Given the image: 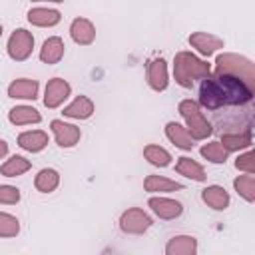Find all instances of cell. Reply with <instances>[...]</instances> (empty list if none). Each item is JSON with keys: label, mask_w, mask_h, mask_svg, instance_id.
<instances>
[{"label": "cell", "mask_w": 255, "mask_h": 255, "mask_svg": "<svg viewBox=\"0 0 255 255\" xmlns=\"http://www.w3.org/2000/svg\"><path fill=\"white\" fill-rule=\"evenodd\" d=\"M253 96L255 86L243 78L213 72L203 78L199 86V108L213 114L221 133L251 129L253 122Z\"/></svg>", "instance_id": "cell-1"}, {"label": "cell", "mask_w": 255, "mask_h": 255, "mask_svg": "<svg viewBox=\"0 0 255 255\" xmlns=\"http://www.w3.org/2000/svg\"><path fill=\"white\" fill-rule=\"evenodd\" d=\"M211 74V66L191 52H177L173 58V78L181 88H191L195 80Z\"/></svg>", "instance_id": "cell-2"}, {"label": "cell", "mask_w": 255, "mask_h": 255, "mask_svg": "<svg viewBox=\"0 0 255 255\" xmlns=\"http://www.w3.org/2000/svg\"><path fill=\"white\" fill-rule=\"evenodd\" d=\"M179 114L183 116L185 124H187V131L191 133L193 139H207L213 133L211 124L205 120L201 108L197 102L193 100H181L179 102Z\"/></svg>", "instance_id": "cell-3"}, {"label": "cell", "mask_w": 255, "mask_h": 255, "mask_svg": "<svg viewBox=\"0 0 255 255\" xmlns=\"http://www.w3.org/2000/svg\"><path fill=\"white\" fill-rule=\"evenodd\" d=\"M215 72H225L243 78L247 84L255 86V66L251 60L239 54H221L215 60Z\"/></svg>", "instance_id": "cell-4"}, {"label": "cell", "mask_w": 255, "mask_h": 255, "mask_svg": "<svg viewBox=\"0 0 255 255\" xmlns=\"http://www.w3.org/2000/svg\"><path fill=\"white\" fill-rule=\"evenodd\" d=\"M6 50H8V56L12 60H16V62L28 60L30 54H32V50H34V36H32V32H28L24 28L14 30L10 34V38H8Z\"/></svg>", "instance_id": "cell-5"}, {"label": "cell", "mask_w": 255, "mask_h": 255, "mask_svg": "<svg viewBox=\"0 0 255 255\" xmlns=\"http://www.w3.org/2000/svg\"><path fill=\"white\" fill-rule=\"evenodd\" d=\"M151 227V217L139 209V207H129L128 211L122 213L120 217V229L124 233H129V235H141L145 233L147 229Z\"/></svg>", "instance_id": "cell-6"}, {"label": "cell", "mask_w": 255, "mask_h": 255, "mask_svg": "<svg viewBox=\"0 0 255 255\" xmlns=\"http://www.w3.org/2000/svg\"><path fill=\"white\" fill-rule=\"evenodd\" d=\"M72 94V86L64 80V78H52L46 84V92H44V106L54 110L58 106L64 104V100H68V96Z\"/></svg>", "instance_id": "cell-7"}, {"label": "cell", "mask_w": 255, "mask_h": 255, "mask_svg": "<svg viewBox=\"0 0 255 255\" xmlns=\"http://www.w3.org/2000/svg\"><path fill=\"white\" fill-rule=\"evenodd\" d=\"M50 128L54 131V137H56V143L60 147H74L78 141H80V128H76L74 124H66L62 120H52L50 122Z\"/></svg>", "instance_id": "cell-8"}, {"label": "cell", "mask_w": 255, "mask_h": 255, "mask_svg": "<svg viewBox=\"0 0 255 255\" xmlns=\"http://www.w3.org/2000/svg\"><path fill=\"white\" fill-rule=\"evenodd\" d=\"M189 44L201 54V56H213L217 50L223 48V40L219 36H213V34H207V32H193L189 36Z\"/></svg>", "instance_id": "cell-9"}, {"label": "cell", "mask_w": 255, "mask_h": 255, "mask_svg": "<svg viewBox=\"0 0 255 255\" xmlns=\"http://www.w3.org/2000/svg\"><path fill=\"white\" fill-rule=\"evenodd\" d=\"M147 84L155 92H163L169 84L167 78V64L163 58H155L147 64Z\"/></svg>", "instance_id": "cell-10"}, {"label": "cell", "mask_w": 255, "mask_h": 255, "mask_svg": "<svg viewBox=\"0 0 255 255\" xmlns=\"http://www.w3.org/2000/svg\"><path fill=\"white\" fill-rule=\"evenodd\" d=\"M147 205L161 219H175L183 211V205L179 201H175V199H169V197H149Z\"/></svg>", "instance_id": "cell-11"}, {"label": "cell", "mask_w": 255, "mask_h": 255, "mask_svg": "<svg viewBox=\"0 0 255 255\" xmlns=\"http://www.w3.org/2000/svg\"><path fill=\"white\" fill-rule=\"evenodd\" d=\"M70 36L80 46H90L96 40V28L88 18H76L70 24Z\"/></svg>", "instance_id": "cell-12"}, {"label": "cell", "mask_w": 255, "mask_h": 255, "mask_svg": "<svg viewBox=\"0 0 255 255\" xmlns=\"http://www.w3.org/2000/svg\"><path fill=\"white\" fill-rule=\"evenodd\" d=\"M38 82L36 80H28V78H20L14 80L8 86V96L14 100H36L38 98Z\"/></svg>", "instance_id": "cell-13"}, {"label": "cell", "mask_w": 255, "mask_h": 255, "mask_svg": "<svg viewBox=\"0 0 255 255\" xmlns=\"http://www.w3.org/2000/svg\"><path fill=\"white\" fill-rule=\"evenodd\" d=\"M165 135H167V139H169L173 145H177L179 149H193V145H195V139L191 137V133L187 131V128H183V126L177 124V122H167V126H165Z\"/></svg>", "instance_id": "cell-14"}, {"label": "cell", "mask_w": 255, "mask_h": 255, "mask_svg": "<svg viewBox=\"0 0 255 255\" xmlns=\"http://www.w3.org/2000/svg\"><path fill=\"white\" fill-rule=\"evenodd\" d=\"M64 40L60 36H52L48 38L44 44H42V50H40V60L44 64H58L62 58H64Z\"/></svg>", "instance_id": "cell-15"}, {"label": "cell", "mask_w": 255, "mask_h": 255, "mask_svg": "<svg viewBox=\"0 0 255 255\" xmlns=\"http://www.w3.org/2000/svg\"><path fill=\"white\" fill-rule=\"evenodd\" d=\"M18 145L26 151H42L48 145V133L42 129H32V131H22L18 135Z\"/></svg>", "instance_id": "cell-16"}, {"label": "cell", "mask_w": 255, "mask_h": 255, "mask_svg": "<svg viewBox=\"0 0 255 255\" xmlns=\"http://www.w3.org/2000/svg\"><path fill=\"white\" fill-rule=\"evenodd\" d=\"M201 199L215 211H223L229 205V193L221 185H207L201 191Z\"/></svg>", "instance_id": "cell-17"}, {"label": "cell", "mask_w": 255, "mask_h": 255, "mask_svg": "<svg viewBox=\"0 0 255 255\" xmlns=\"http://www.w3.org/2000/svg\"><path fill=\"white\" fill-rule=\"evenodd\" d=\"M195 251H197V239L191 235H175L165 245L167 255H193Z\"/></svg>", "instance_id": "cell-18"}, {"label": "cell", "mask_w": 255, "mask_h": 255, "mask_svg": "<svg viewBox=\"0 0 255 255\" xmlns=\"http://www.w3.org/2000/svg\"><path fill=\"white\" fill-rule=\"evenodd\" d=\"M62 20V14L52 8H32L28 12V22L40 28H52Z\"/></svg>", "instance_id": "cell-19"}, {"label": "cell", "mask_w": 255, "mask_h": 255, "mask_svg": "<svg viewBox=\"0 0 255 255\" xmlns=\"http://www.w3.org/2000/svg\"><path fill=\"white\" fill-rule=\"evenodd\" d=\"M253 141L251 137V129H243V131H225L221 133V145L227 151H237V149H245L249 147Z\"/></svg>", "instance_id": "cell-20"}, {"label": "cell", "mask_w": 255, "mask_h": 255, "mask_svg": "<svg viewBox=\"0 0 255 255\" xmlns=\"http://www.w3.org/2000/svg\"><path fill=\"white\" fill-rule=\"evenodd\" d=\"M66 118H74V120H88L94 114V102L86 96H78L72 104H68L62 112Z\"/></svg>", "instance_id": "cell-21"}, {"label": "cell", "mask_w": 255, "mask_h": 255, "mask_svg": "<svg viewBox=\"0 0 255 255\" xmlns=\"http://www.w3.org/2000/svg\"><path fill=\"white\" fill-rule=\"evenodd\" d=\"M8 120L14 126H28V124H40L42 116L32 106H16L8 112Z\"/></svg>", "instance_id": "cell-22"}, {"label": "cell", "mask_w": 255, "mask_h": 255, "mask_svg": "<svg viewBox=\"0 0 255 255\" xmlns=\"http://www.w3.org/2000/svg\"><path fill=\"white\" fill-rule=\"evenodd\" d=\"M143 189L149 193H167V191H179L183 189V185L179 181H173L161 175H147L143 181Z\"/></svg>", "instance_id": "cell-23"}, {"label": "cell", "mask_w": 255, "mask_h": 255, "mask_svg": "<svg viewBox=\"0 0 255 255\" xmlns=\"http://www.w3.org/2000/svg\"><path fill=\"white\" fill-rule=\"evenodd\" d=\"M175 171L183 177H189L193 181H205V169L201 163H197L195 159L191 157H179L177 163H175Z\"/></svg>", "instance_id": "cell-24"}, {"label": "cell", "mask_w": 255, "mask_h": 255, "mask_svg": "<svg viewBox=\"0 0 255 255\" xmlns=\"http://www.w3.org/2000/svg\"><path fill=\"white\" fill-rule=\"evenodd\" d=\"M60 183V173L52 167H44L38 171L36 179H34V187L40 191V193H52Z\"/></svg>", "instance_id": "cell-25"}, {"label": "cell", "mask_w": 255, "mask_h": 255, "mask_svg": "<svg viewBox=\"0 0 255 255\" xmlns=\"http://www.w3.org/2000/svg\"><path fill=\"white\" fill-rule=\"evenodd\" d=\"M30 167H32V163H30L26 157H22V155H12V157L6 159V163L0 167V173H2L4 177H18V175L26 173Z\"/></svg>", "instance_id": "cell-26"}, {"label": "cell", "mask_w": 255, "mask_h": 255, "mask_svg": "<svg viewBox=\"0 0 255 255\" xmlns=\"http://www.w3.org/2000/svg\"><path fill=\"white\" fill-rule=\"evenodd\" d=\"M143 157L151 163V165H157V167H167L171 163V153L155 143H149L143 147Z\"/></svg>", "instance_id": "cell-27"}, {"label": "cell", "mask_w": 255, "mask_h": 255, "mask_svg": "<svg viewBox=\"0 0 255 255\" xmlns=\"http://www.w3.org/2000/svg\"><path fill=\"white\" fill-rule=\"evenodd\" d=\"M233 187L235 191L249 203L255 201V177L253 173H247V175H239L233 179Z\"/></svg>", "instance_id": "cell-28"}, {"label": "cell", "mask_w": 255, "mask_h": 255, "mask_svg": "<svg viewBox=\"0 0 255 255\" xmlns=\"http://www.w3.org/2000/svg\"><path fill=\"white\" fill-rule=\"evenodd\" d=\"M199 153H201L207 161H211V163H225V161H227V155H229V151H227L219 141H209V143L201 145Z\"/></svg>", "instance_id": "cell-29"}, {"label": "cell", "mask_w": 255, "mask_h": 255, "mask_svg": "<svg viewBox=\"0 0 255 255\" xmlns=\"http://www.w3.org/2000/svg\"><path fill=\"white\" fill-rule=\"evenodd\" d=\"M20 233V221L10 215L0 211V237H16Z\"/></svg>", "instance_id": "cell-30"}, {"label": "cell", "mask_w": 255, "mask_h": 255, "mask_svg": "<svg viewBox=\"0 0 255 255\" xmlns=\"http://www.w3.org/2000/svg\"><path fill=\"white\" fill-rule=\"evenodd\" d=\"M20 201V189L14 185H0V203L14 205Z\"/></svg>", "instance_id": "cell-31"}, {"label": "cell", "mask_w": 255, "mask_h": 255, "mask_svg": "<svg viewBox=\"0 0 255 255\" xmlns=\"http://www.w3.org/2000/svg\"><path fill=\"white\" fill-rule=\"evenodd\" d=\"M235 167L245 171V173H255V153L253 151H245L235 159Z\"/></svg>", "instance_id": "cell-32"}, {"label": "cell", "mask_w": 255, "mask_h": 255, "mask_svg": "<svg viewBox=\"0 0 255 255\" xmlns=\"http://www.w3.org/2000/svg\"><path fill=\"white\" fill-rule=\"evenodd\" d=\"M6 153H8V143H6L4 139H0V159H2Z\"/></svg>", "instance_id": "cell-33"}, {"label": "cell", "mask_w": 255, "mask_h": 255, "mask_svg": "<svg viewBox=\"0 0 255 255\" xmlns=\"http://www.w3.org/2000/svg\"><path fill=\"white\" fill-rule=\"evenodd\" d=\"M32 2H64V0H32Z\"/></svg>", "instance_id": "cell-34"}, {"label": "cell", "mask_w": 255, "mask_h": 255, "mask_svg": "<svg viewBox=\"0 0 255 255\" xmlns=\"http://www.w3.org/2000/svg\"><path fill=\"white\" fill-rule=\"evenodd\" d=\"M0 36H2V26H0Z\"/></svg>", "instance_id": "cell-35"}]
</instances>
